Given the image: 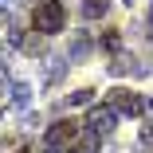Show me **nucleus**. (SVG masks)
<instances>
[{
    "label": "nucleus",
    "instance_id": "obj_13",
    "mask_svg": "<svg viewBox=\"0 0 153 153\" xmlns=\"http://www.w3.org/2000/svg\"><path fill=\"white\" fill-rule=\"evenodd\" d=\"M0 4H4V0H0Z\"/></svg>",
    "mask_w": 153,
    "mask_h": 153
},
{
    "label": "nucleus",
    "instance_id": "obj_11",
    "mask_svg": "<svg viewBox=\"0 0 153 153\" xmlns=\"http://www.w3.org/2000/svg\"><path fill=\"white\" fill-rule=\"evenodd\" d=\"M141 141H145V145H153V122H149V126H141Z\"/></svg>",
    "mask_w": 153,
    "mask_h": 153
},
{
    "label": "nucleus",
    "instance_id": "obj_3",
    "mask_svg": "<svg viewBox=\"0 0 153 153\" xmlns=\"http://www.w3.org/2000/svg\"><path fill=\"white\" fill-rule=\"evenodd\" d=\"M106 106H110L118 118H137V114L145 110L141 94H137V90H130V86H114V90H110V98H106Z\"/></svg>",
    "mask_w": 153,
    "mask_h": 153
},
{
    "label": "nucleus",
    "instance_id": "obj_2",
    "mask_svg": "<svg viewBox=\"0 0 153 153\" xmlns=\"http://www.w3.org/2000/svg\"><path fill=\"white\" fill-rule=\"evenodd\" d=\"M47 149L51 153H71L75 145H79V122H71V118H59L55 126H47Z\"/></svg>",
    "mask_w": 153,
    "mask_h": 153
},
{
    "label": "nucleus",
    "instance_id": "obj_5",
    "mask_svg": "<svg viewBox=\"0 0 153 153\" xmlns=\"http://www.w3.org/2000/svg\"><path fill=\"white\" fill-rule=\"evenodd\" d=\"M8 106L12 110H27V106H32V86H27V82H12L8 86Z\"/></svg>",
    "mask_w": 153,
    "mask_h": 153
},
{
    "label": "nucleus",
    "instance_id": "obj_10",
    "mask_svg": "<svg viewBox=\"0 0 153 153\" xmlns=\"http://www.w3.org/2000/svg\"><path fill=\"white\" fill-rule=\"evenodd\" d=\"M102 47H106V51H114V55H118V47H122V36H118V27H110V32H106V36H102Z\"/></svg>",
    "mask_w": 153,
    "mask_h": 153
},
{
    "label": "nucleus",
    "instance_id": "obj_1",
    "mask_svg": "<svg viewBox=\"0 0 153 153\" xmlns=\"http://www.w3.org/2000/svg\"><path fill=\"white\" fill-rule=\"evenodd\" d=\"M32 27L43 36H59L67 27V8H63V0H39L36 12H32Z\"/></svg>",
    "mask_w": 153,
    "mask_h": 153
},
{
    "label": "nucleus",
    "instance_id": "obj_9",
    "mask_svg": "<svg viewBox=\"0 0 153 153\" xmlns=\"http://www.w3.org/2000/svg\"><path fill=\"white\" fill-rule=\"evenodd\" d=\"M130 63H134L130 55H114V59H110V75H126V71H130Z\"/></svg>",
    "mask_w": 153,
    "mask_h": 153
},
{
    "label": "nucleus",
    "instance_id": "obj_7",
    "mask_svg": "<svg viewBox=\"0 0 153 153\" xmlns=\"http://www.w3.org/2000/svg\"><path fill=\"white\" fill-rule=\"evenodd\" d=\"M86 55H90V39L79 36V39L71 43V55H67V59H71V63H79V59H86Z\"/></svg>",
    "mask_w": 153,
    "mask_h": 153
},
{
    "label": "nucleus",
    "instance_id": "obj_12",
    "mask_svg": "<svg viewBox=\"0 0 153 153\" xmlns=\"http://www.w3.org/2000/svg\"><path fill=\"white\" fill-rule=\"evenodd\" d=\"M145 110H149V122H153V94H149V102H145Z\"/></svg>",
    "mask_w": 153,
    "mask_h": 153
},
{
    "label": "nucleus",
    "instance_id": "obj_6",
    "mask_svg": "<svg viewBox=\"0 0 153 153\" xmlns=\"http://www.w3.org/2000/svg\"><path fill=\"white\" fill-rule=\"evenodd\" d=\"M106 8H110V0H82V16H86V20L106 16Z\"/></svg>",
    "mask_w": 153,
    "mask_h": 153
},
{
    "label": "nucleus",
    "instance_id": "obj_4",
    "mask_svg": "<svg viewBox=\"0 0 153 153\" xmlns=\"http://www.w3.org/2000/svg\"><path fill=\"white\" fill-rule=\"evenodd\" d=\"M114 122H118V114H114L110 106H90V114H86V130H90V137H106V134L114 130Z\"/></svg>",
    "mask_w": 153,
    "mask_h": 153
},
{
    "label": "nucleus",
    "instance_id": "obj_8",
    "mask_svg": "<svg viewBox=\"0 0 153 153\" xmlns=\"http://www.w3.org/2000/svg\"><path fill=\"white\" fill-rule=\"evenodd\" d=\"M67 102L71 106H90V102H94V90L82 86V90H75V94H67Z\"/></svg>",
    "mask_w": 153,
    "mask_h": 153
}]
</instances>
